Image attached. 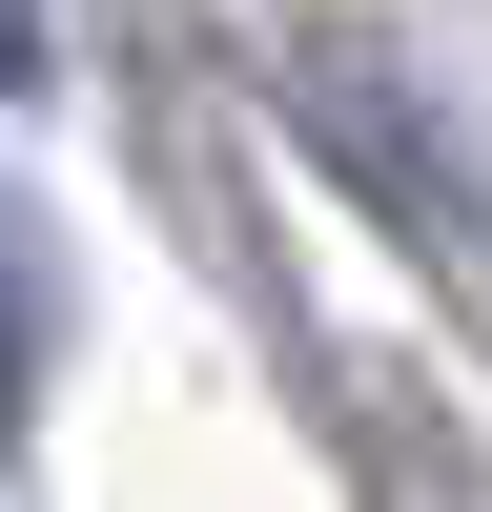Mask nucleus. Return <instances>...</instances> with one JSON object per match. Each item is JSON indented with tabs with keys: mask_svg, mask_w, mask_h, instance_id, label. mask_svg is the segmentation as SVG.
<instances>
[{
	"mask_svg": "<svg viewBox=\"0 0 492 512\" xmlns=\"http://www.w3.org/2000/svg\"><path fill=\"white\" fill-rule=\"evenodd\" d=\"M21 390H41V226L0 205V410H21Z\"/></svg>",
	"mask_w": 492,
	"mask_h": 512,
	"instance_id": "nucleus-1",
	"label": "nucleus"
},
{
	"mask_svg": "<svg viewBox=\"0 0 492 512\" xmlns=\"http://www.w3.org/2000/svg\"><path fill=\"white\" fill-rule=\"evenodd\" d=\"M0 82H41V0H0Z\"/></svg>",
	"mask_w": 492,
	"mask_h": 512,
	"instance_id": "nucleus-2",
	"label": "nucleus"
}]
</instances>
